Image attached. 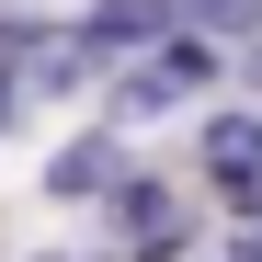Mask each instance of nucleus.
Wrapping results in <instances>:
<instances>
[{"mask_svg": "<svg viewBox=\"0 0 262 262\" xmlns=\"http://www.w3.org/2000/svg\"><path fill=\"white\" fill-rule=\"evenodd\" d=\"M34 34H46V12H12V0H0V57H12V69L34 57Z\"/></svg>", "mask_w": 262, "mask_h": 262, "instance_id": "nucleus-8", "label": "nucleus"}, {"mask_svg": "<svg viewBox=\"0 0 262 262\" xmlns=\"http://www.w3.org/2000/svg\"><path fill=\"white\" fill-rule=\"evenodd\" d=\"M92 80H103V57L80 46V23H46V34H34V57H23V92L34 103H69V92H92Z\"/></svg>", "mask_w": 262, "mask_h": 262, "instance_id": "nucleus-4", "label": "nucleus"}, {"mask_svg": "<svg viewBox=\"0 0 262 262\" xmlns=\"http://www.w3.org/2000/svg\"><path fill=\"white\" fill-rule=\"evenodd\" d=\"M160 114H183V92H171L160 69H125L114 92H103V125H125V137H137V125H160Z\"/></svg>", "mask_w": 262, "mask_h": 262, "instance_id": "nucleus-6", "label": "nucleus"}, {"mask_svg": "<svg viewBox=\"0 0 262 262\" xmlns=\"http://www.w3.org/2000/svg\"><path fill=\"white\" fill-rule=\"evenodd\" d=\"M228 262H262V216H239V239H228Z\"/></svg>", "mask_w": 262, "mask_h": 262, "instance_id": "nucleus-10", "label": "nucleus"}, {"mask_svg": "<svg viewBox=\"0 0 262 262\" xmlns=\"http://www.w3.org/2000/svg\"><path fill=\"white\" fill-rule=\"evenodd\" d=\"M23 103H34V92H23V69L0 57V137H12V114H23Z\"/></svg>", "mask_w": 262, "mask_h": 262, "instance_id": "nucleus-9", "label": "nucleus"}, {"mask_svg": "<svg viewBox=\"0 0 262 262\" xmlns=\"http://www.w3.org/2000/svg\"><path fill=\"white\" fill-rule=\"evenodd\" d=\"M114 183H125V125H80L46 160V205H103Z\"/></svg>", "mask_w": 262, "mask_h": 262, "instance_id": "nucleus-2", "label": "nucleus"}, {"mask_svg": "<svg viewBox=\"0 0 262 262\" xmlns=\"http://www.w3.org/2000/svg\"><path fill=\"white\" fill-rule=\"evenodd\" d=\"M148 69H160L183 103H205V92H216V69H228V46H216V34H194V23H171L160 46H148Z\"/></svg>", "mask_w": 262, "mask_h": 262, "instance_id": "nucleus-5", "label": "nucleus"}, {"mask_svg": "<svg viewBox=\"0 0 262 262\" xmlns=\"http://www.w3.org/2000/svg\"><path fill=\"white\" fill-rule=\"evenodd\" d=\"M103 216L125 228L137 262H194V216H183V183H160V171H125L103 194Z\"/></svg>", "mask_w": 262, "mask_h": 262, "instance_id": "nucleus-1", "label": "nucleus"}, {"mask_svg": "<svg viewBox=\"0 0 262 262\" xmlns=\"http://www.w3.org/2000/svg\"><path fill=\"white\" fill-rule=\"evenodd\" d=\"M239 80H251V92H262V34H251V46H239Z\"/></svg>", "mask_w": 262, "mask_h": 262, "instance_id": "nucleus-11", "label": "nucleus"}, {"mask_svg": "<svg viewBox=\"0 0 262 262\" xmlns=\"http://www.w3.org/2000/svg\"><path fill=\"white\" fill-rule=\"evenodd\" d=\"M183 23L216 34V46H251V34H262V0H183Z\"/></svg>", "mask_w": 262, "mask_h": 262, "instance_id": "nucleus-7", "label": "nucleus"}, {"mask_svg": "<svg viewBox=\"0 0 262 262\" xmlns=\"http://www.w3.org/2000/svg\"><path fill=\"white\" fill-rule=\"evenodd\" d=\"M171 23H183V0H92V12H80V46L114 69V57H148Z\"/></svg>", "mask_w": 262, "mask_h": 262, "instance_id": "nucleus-3", "label": "nucleus"}]
</instances>
